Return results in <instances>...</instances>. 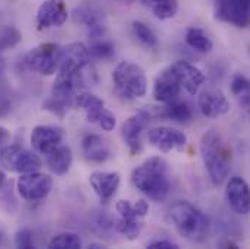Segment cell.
I'll list each match as a JSON object with an SVG mask.
<instances>
[{"label":"cell","instance_id":"4fadbf2b","mask_svg":"<svg viewBox=\"0 0 250 249\" xmlns=\"http://www.w3.org/2000/svg\"><path fill=\"white\" fill-rule=\"evenodd\" d=\"M226 197L230 208L237 214L250 213V187L242 177H233L229 180L226 188Z\"/></svg>","mask_w":250,"mask_h":249},{"label":"cell","instance_id":"e575fe53","mask_svg":"<svg viewBox=\"0 0 250 249\" xmlns=\"http://www.w3.org/2000/svg\"><path fill=\"white\" fill-rule=\"evenodd\" d=\"M9 138H10V133H9V130H7V128H4V127H0V144L7 143V141H9Z\"/></svg>","mask_w":250,"mask_h":249},{"label":"cell","instance_id":"277c9868","mask_svg":"<svg viewBox=\"0 0 250 249\" xmlns=\"http://www.w3.org/2000/svg\"><path fill=\"white\" fill-rule=\"evenodd\" d=\"M117 93L124 99H138L147 92V77L144 70L131 62H121L112 73Z\"/></svg>","mask_w":250,"mask_h":249},{"label":"cell","instance_id":"d6986e66","mask_svg":"<svg viewBox=\"0 0 250 249\" xmlns=\"http://www.w3.org/2000/svg\"><path fill=\"white\" fill-rule=\"evenodd\" d=\"M83 155L87 160L95 163H104L111 158V150L106 141L98 134H89L82 141Z\"/></svg>","mask_w":250,"mask_h":249},{"label":"cell","instance_id":"d4e9b609","mask_svg":"<svg viewBox=\"0 0 250 249\" xmlns=\"http://www.w3.org/2000/svg\"><path fill=\"white\" fill-rule=\"evenodd\" d=\"M132 32L134 35L137 37V40L140 43H143L144 45H147L148 48H157L159 45V40L154 34V31L146 25L144 22L141 21H134L132 22Z\"/></svg>","mask_w":250,"mask_h":249},{"label":"cell","instance_id":"4316f807","mask_svg":"<svg viewBox=\"0 0 250 249\" xmlns=\"http://www.w3.org/2000/svg\"><path fill=\"white\" fill-rule=\"evenodd\" d=\"M48 248L51 249H79L82 248V239L79 238V235L71 233V232H64L56 235L50 244Z\"/></svg>","mask_w":250,"mask_h":249},{"label":"cell","instance_id":"8992f818","mask_svg":"<svg viewBox=\"0 0 250 249\" xmlns=\"http://www.w3.org/2000/svg\"><path fill=\"white\" fill-rule=\"evenodd\" d=\"M74 108H82L89 123L99 125L105 131H112L117 125L115 115L105 108L101 98L89 92H80L74 99Z\"/></svg>","mask_w":250,"mask_h":249},{"label":"cell","instance_id":"52a82bcc","mask_svg":"<svg viewBox=\"0 0 250 249\" xmlns=\"http://www.w3.org/2000/svg\"><path fill=\"white\" fill-rule=\"evenodd\" d=\"M60 51L62 48L57 44L45 43L32 48L25 57L23 64L42 76H53L57 73L60 66Z\"/></svg>","mask_w":250,"mask_h":249},{"label":"cell","instance_id":"8d00e7d4","mask_svg":"<svg viewBox=\"0 0 250 249\" xmlns=\"http://www.w3.org/2000/svg\"><path fill=\"white\" fill-rule=\"evenodd\" d=\"M118 1H123V3H126V4H131V3H134L135 0H118Z\"/></svg>","mask_w":250,"mask_h":249},{"label":"cell","instance_id":"83f0119b","mask_svg":"<svg viewBox=\"0 0 250 249\" xmlns=\"http://www.w3.org/2000/svg\"><path fill=\"white\" fill-rule=\"evenodd\" d=\"M22 40V34L15 26H3L0 28V53L16 47Z\"/></svg>","mask_w":250,"mask_h":249},{"label":"cell","instance_id":"603a6c76","mask_svg":"<svg viewBox=\"0 0 250 249\" xmlns=\"http://www.w3.org/2000/svg\"><path fill=\"white\" fill-rule=\"evenodd\" d=\"M185 40H187V44L195 51L198 53H209L214 47L211 38L204 32V29L198 28V26H190L187 31V35H185Z\"/></svg>","mask_w":250,"mask_h":249},{"label":"cell","instance_id":"5bb4252c","mask_svg":"<svg viewBox=\"0 0 250 249\" xmlns=\"http://www.w3.org/2000/svg\"><path fill=\"white\" fill-rule=\"evenodd\" d=\"M181 91H182V86H181L175 71L169 66L162 73H159V76L156 77L154 86H153V98L157 102L167 104L170 101H175L179 96Z\"/></svg>","mask_w":250,"mask_h":249},{"label":"cell","instance_id":"1f68e13d","mask_svg":"<svg viewBox=\"0 0 250 249\" xmlns=\"http://www.w3.org/2000/svg\"><path fill=\"white\" fill-rule=\"evenodd\" d=\"M15 245L18 248L22 249L35 248L32 232L29 229H21V230H18L16 232V236H15Z\"/></svg>","mask_w":250,"mask_h":249},{"label":"cell","instance_id":"8fae6325","mask_svg":"<svg viewBox=\"0 0 250 249\" xmlns=\"http://www.w3.org/2000/svg\"><path fill=\"white\" fill-rule=\"evenodd\" d=\"M148 141L162 153L172 150L182 152L187 146V136L172 127H153L148 130Z\"/></svg>","mask_w":250,"mask_h":249},{"label":"cell","instance_id":"3957f363","mask_svg":"<svg viewBox=\"0 0 250 249\" xmlns=\"http://www.w3.org/2000/svg\"><path fill=\"white\" fill-rule=\"evenodd\" d=\"M169 217L176 230L190 242H202L209 229L208 219L189 201L179 200L169 208Z\"/></svg>","mask_w":250,"mask_h":249},{"label":"cell","instance_id":"ffe728a7","mask_svg":"<svg viewBox=\"0 0 250 249\" xmlns=\"http://www.w3.org/2000/svg\"><path fill=\"white\" fill-rule=\"evenodd\" d=\"M45 162L50 168V171L59 177L65 175L73 163V153L68 146L60 144L56 149H53L50 153L45 155Z\"/></svg>","mask_w":250,"mask_h":249},{"label":"cell","instance_id":"ba28073f","mask_svg":"<svg viewBox=\"0 0 250 249\" xmlns=\"http://www.w3.org/2000/svg\"><path fill=\"white\" fill-rule=\"evenodd\" d=\"M18 194L28 203H38L48 197L53 189V178L38 171L22 174L16 181Z\"/></svg>","mask_w":250,"mask_h":249},{"label":"cell","instance_id":"4dcf8cb0","mask_svg":"<svg viewBox=\"0 0 250 249\" xmlns=\"http://www.w3.org/2000/svg\"><path fill=\"white\" fill-rule=\"evenodd\" d=\"M42 107H44V110H47V111H50V113L59 115V117H62V115L67 113V110L70 108L68 104H65L64 101L56 98V96H53V95H51V98H48V99L44 102Z\"/></svg>","mask_w":250,"mask_h":249},{"label":"cell","instance_id":"5b68a950","mask_svg":"<svg viewBox=\"0 0 250 249\" xmlns=\"http://www.w3.org/2000/svg\"><path fill=\"white\" fill-rule=\"evenodd\" d=\"M0 160L9 171L21 175L40 171L42 166V160L35 152H31L18 144L4 146L0 150Z\"/></svg>","mask_w":250,"mask_h":249},{"label":"cell","instance_id":"2e32d148","mask_svg":"<svg viewBox=\"0 0 250 249\" xmlns=\"http://www.w3.org/2000/svg\"><path fill=\"white\" fill-rule=\"evenodd\" d=\"M198 107L208 118H218L230 111V104L224 93L217 89L202 91L198 96Z\"/></svg>","mask_w":250,"mask_h":249},{"label":"cell","instance_id":"44dd1931","mask_svg":"<svg viewBox=\"0 0 250 249\" xmlns=\"http://www.w3.org/2000/svg\"><path fill=\"white\" fill-rule=\"evenodd\" d=\"M154 115L184 124V123H188L192 118V110H190V107L188 105L187 102L175 99V101L167 102V105L165 108H162L160 111H156Z\"/></svg>","mask_w":250,"mask_h":249},{"label":"cell","instance_id":"836d02e7","mask_svg":"<svg viewBox=\"0 0 250 249\" xmlns=\"http://www.w3.org/2000/svg\"><path fill=\"white\" fill-rule=\"evenodd\" d=\"M240 105L245 110V113L250 117V95H246V96L240 98Z\"/></svg>","mask_w":250,"mask_h":249},{"label":"cell","instance_id":"f546056e","mask_svg":"<svg viewBox=\"0 0 250 249\" xmlns=\"http://www.w3.org/2000/svg\"><path fill=\"white\" fill-rule=\"evenodd\" d=\"M231 92L237 98H243L246 95H250V79L243 74H237L231 80Z\"/></svg>","mask_w":250,"mask_h":249},{"label":"cell","instance_id":"484cf974","mask_svg":"<svg viewBox=\"0 0 250 249\" xmlns=\"http://www.w3.org/2000/svg\"><path fill=\"white\" fill-rule=\"evenodd\" d=\"M89 53L95 59L109 60L115 56V45L112 44V41L104 40V37L96 38V40H92V44L89 47Z\"/></svg>","mask_w":250,"mask_h":249},{"label":"cell","instance_id":"9a60e30c","mask_svg":"<svg viewBox=\"0 0 250 249\" xmlns=\"http://www.w3.org/2000/svg\"><path fill=\"white\" fill-rule=\"evenodd\" d=\"M62 131L53 125H37L31 133V144L37 153L47 155L62 141Z\"/></svg>","mask_w":250,"mask_h":249},{"label":"cell","instance_id":"f1b7e54d","mask_svg":"<svg viewBox=\"0 0 250 249\" xmlns=\"http://www.w3.org/2000/svg\"><path fill=\"white\" fill-rule=\"evenodd\" d=\"M74 19L76 22H80V23H84L89 29L96 26V25H101V21H99V16L87 9V7H80V9H76L74 10Z\"/></svg>","mask_w":250,"mask_h":249},{"label":"cell","instance_id":"d590c367","mask_svg":"<svg viewBox=\"0 0 250 249\" xmlns=\"http://www.w3.org/2000/svg\"><path fill=\"white\" fill-rule=\"evenodd\" d=\"M4 182H6V175L0 171V188L4 185Z\"/></svg>","mask_w":250,"mask_h":249},{"label":"cell","instance_id":"7a4b0ae2","mask_svg":"<svg viewBox=\"0 0 250 249\" xmlns=\"http://www.w3.org/2000/svg\"><path fill=\"white\" fill-rule=\"evenodd\" d=\"M201 158L204 166L208 172V177L214 185H221L230 172L231 165V152L223 136L215 131H207L201 138Z\"/></svg>","mask_w":250,"mask_h":249},{"label":"cell","instance_id":"9c48e42d","mask_svg":"<svg viewBox=\"0 0 250 249\" xmlns=\"http://www.w3.org/2000/svg\"><path fill=\"white\" fill-rule=\"evenodd\" d=\"M215 18L237 28L250 25V0H215Z\"/></svg>","mask_w":250,"mask_h":249},{"label":"cell","instance_id":"6da1fadb","mask_svg":"<svg viewBox=\"0 0 250 249\" xmlns=\"http://www.w3.org/2000/svg\"><path fill=\"white\" fill-rule=\"evenodd\" d=\"M131 182L140 192L153 201H163L170 191L169 165L160 156L144 160L132 171Z\"/></svg>","mask_w":250,"mask_h":249},{"label":"cell","instance_id":"cb8c5ba5","mask_svg":"<svg viewBox=\"0 0 250 249\" xmlns=\"http://www.w3.org/2000/svg\"><path fill=\"white\" fill-rule=\"evenodd\" d=\"M143 219H124L120 217L115 222V229L125 236L128 241H134L140 236L141 230H143Z\"/></svg>","mask_w":250,"mask_h":249},{"label":"cell","instance_id":"30bf717a","mask_svg":"<svg viewBox=\"0 0 250 249\" xmlns=\"http://www.w3.org/2000/svg\"><path fill=\"white\" fill-rule=\"evenodd\" d=\"M151 118H153L151 108H146V110H141L140 113L134 114L128 120H125L124 124L121 127L123 140L132 155H137L141 152V149H143L141 134H143L146 125L148 124V121H151Z\"/></svg>","mask_w":250,"mask_h":249},{"label":"cell","instance_id":"d6a6232c","mask_svg":"<svg viewBox=\"0 0 250 249\" xmlns=\"http://www.w3.org/2000/svg\"><path fill=\"white\" fill-rule=\"evenodd\" d=\"M147 248L150 249H178L179 245L172 241H154Z\"/></svg>","mask_w":250,"mask_h":249},{"label":"cell","instance_id":"7402d4cb","mask_svg":"<svg viewBox=\"0 0 250 249\" xmlns=\"http://www.w3.org/2000/svg\"><path fill=\"white\" fill-rule=\"evenodd\" d=\"M141 1L160 21L172 19L173 16H176L179 10L178 0H141Z\"/></svg>","mask_w":250,"mask_h":249},{"label":"cell","instance_id":"7c38bea8","mask_svg":"<svg viewBox=\"0 0 250 249\" xmlns=\"http://www.w3.org/2000/svg\"><path fill=\"white\" fill-rule=\"evenodd\" d=\"M68 18L65 0H44L37 10V26L40 31L47 28H60Z\"/></svg>","mask_w":250,"mask_h":249},{"label":"cell","instance_id":"ac0fdd59","mask_svg":"<svg viewBox=\"0 0 250 249\" xmlns=\"http://www.w3.org/2000/svg\"><path fill=\"white\" fill-rule=\"evenodd\" d=\"M89 182H90V187L93 188L95 194L99 197V200L106 203L115 195L117 189L121 184V175L118 172L96 171L90 175Z\"/></svg>","mask_w":250,"mask_h":249},{"label":"cell","instance_id":"e0dca14e","mask_svg":"<svg viewBox=\"0 0 250 249\" xmlns=\"http://www.w3.org/2000/svg\"><path fill=\"white\" fill-rule=\"evenodd\" d=\"M170 67L175 71L182 89H185L190 95H195L205 82L204 73L196 66L190 64L189 62L179 60V62L173 63Z\"/></svg>","mask_w":250,"mask_h":249}]
</instances>
